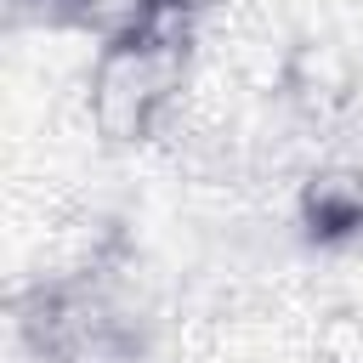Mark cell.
I'll use <instances>...</instances> for the list:
<instances>
[{"label":"cell","mask_w":363,"mask_h":363,"mask_svg":"<svg viewBox=\"0 0 363 363\" xmlns=\"http://www.w3.org/2000/svg\"><path fill=\"white\" fill-rule=\"evenodd\" d=\"M284 91L306 108V113H329L352 96V57L340 45H323V40H306L289 51L284 62Z\"/></svg>","instance_id":"obj_2"},{"label":"cell","mask_w":363,"mask_h":363,"mask_svg":"<svg viewBox=\"0 0 363 363\" xmlns=\"http://www.w3.org/2000/svg\"><path fill=\"white\" fill-rule=\"evenodd\" d=\"M193 11L187 0H164L159 6V23L136 40H113L96 51V68H91V130L108 142V147H130V142H147L164 113L182 108V91H187V45H193Z\"/></svg>","instance_id":"obj_1"},{"label":"cell","mask_w":363,"mask_h":363,"mask_svg":"<svg viewBox=\"0 0 363 363\" xmlns=\"http://www.w3.org/2000/svg\"><path fill=\"white\" fill-rule=\"evenodd\" d=\"M318 357L323 363H363V318L357 312H335L318 329Z\"/></svg>","instance_id":"obj_5"},{"label":"cell","mask_w":363,"mask_h":363,"mask_svg":"<svg viewBox=\"0 0 363 363\" xmlns=\"http://www.w3.org/2000/svg\"><path fill=\"white\" fill-rule=\"evenodd\" d=\"M159 6L164 0H57V23L91 34L96 45H113V40H136L159 23Z\"/></svg>","instance_id":"obj_4"},{"label":"cell","mask_w":363,"mask_h":363,"mask_svg":"<svg viewBox=\"0 0 363 363\" xmlns=\"http://www.w3.org/2000/svg\"><path fill=\"white\" fill-rule=\"evenodd\" d=\"M301 216L323 238L363 233V170H323V176H312L306 199H301Z\"/></svg>","instance_id":"obj_3"}]
</instances>
